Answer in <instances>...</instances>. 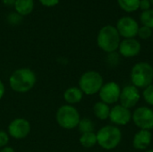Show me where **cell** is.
Segmentation results:
<instances>
[{"label": "cell", "mask_w": 153, "mask_h": 152, "mask_svg": "<svg viewBox=\"0 0 153 152\" xmlns=\"http://www.w3.org/2000/svg\"><path fill=\"white\" fill-rule=\"evenodd\" d=\"M30 132V125L24 118H16L13 120L8 126V134L17 140L26 138Z\"/></svg>", "instance_id": "cell-12"}, {"label": "cell", "mask_w": 153, "mask_h": 152, "mask_svg": "<svg viewBox=\"0 0 153 152\" xmlns=\"http://www.w3.org/2000/svg\"><path fill=\"white\" fill-rule=\"evenodd\" d=\"M132 115L133 113L131 112V109L120 104H117L111 108L108 119L114 124V125L123 126L128 125L132 121Z\"/></svg>", "instance_id": "cell-10"}, {"label": "cell", "mask_w": 153, "mask_h": 152, "mask_svg": "<svg viewBox=\"0 0 153 152\" xmlns=\"http://www.w3.org/2000/svg\"><path fill=\"white\" fill-rule=\"evenodd\" d=\"M36 83V75L29 68H20L15 70L9 78V84L13 90L24 93L30 90Z\"/></svg>", "instance_id": "cell-1"}, {"label": "cell", "mask_w": 153, "mask_h": 152, "mask_svg": "<svg viewBox=\"0 0 153 152\" xmlns=\"http://www.w3.org/2000/svg\"><path fill=\"white\" fill-rule=\"evenodd\" d=\"M140 19L143 26L153 29V9L143 11V13H141Z\"/></svg>", "instance_id": "cell-21"}, {"label": "cell", "mask_w": 153, "mask_h": 152, "mask_svg": "<svg viewBox=\"0 0 153 152\" xmlns=\"http://www.w3.org/2000/svg\"><path fill=\"white\" fill-rule=\"evenodd\" d=\"M150 3H151V4L153 5V0H150Z\"/></svg>", "instance_id": "cell-32"}, {"label": "cell", "mask_w": 153, "mask_h": 152, "mask_svg": "<svg viewBox=\"0 0 153 152\" xmlns=\"http://www.w3.org/2000/svg\"><path fill=\"white\" fill-rule=\"evenodd\" d=\"M120 93L121 88L119 84L116 82H108L103 84L99 91V96L100 101L108 105H113L119 101Z\"/></svg>", "instance_id": "cell-8"}, {"label": "cell", "mask_w": 153, "mask_h": 152, "mask_svg": "<svg viewBox=\"0 0 153 152\" xmlns=\"http://www.w3.org/2000/svg\"><path fill=\"white\" fill-rule=\"evenodd\" d=\"M152 37H153V33H152Z\"/></svg>", "instance_id": "cell-33"}, {"label": "cell", "mask_w": 153, "mask_h": 152, "mask_svg": "<svg viewBox=\"0 0 153 152\" xmlns=\"http://www.w3.org/2000/svg\"><path fill=\"white\" fill-rule=\"evenodd\" d=\"M8 142H9V134L4 131L0 130V148L6 147Z\"/></svg>", "instance_id": "cell-25"}, {"label": "cell", "mask_w": 153, "mask_h": 152, "mask_svg": "<svg viewBox=\"0 0 153 152\" xmlns=\"http://www.w3.org/2000/svg\"><path fill=\"white\" fill-rule=\"evenodd\" d=\"M152 141V134L148 130H139L133 138V146L137 151H146Z\"/></svg>", "instance_id": "cell-14"}, {"label": "cell", "mask_w": 153, "mask_h": 152, "mask_svg": "<svg viewBox=\"0 0 153 152\" xmlns=\"http://www.w3.org/2000/svg\"><path fill=\"white\" fill-rule=\"evenodd\" d=\"M22 16L20 15L19 13H17L16 12L8 14V16H7V21L12 25H17V24H19L22 22Z\"/></svg>", "instance_id": "cell-24"}, {"label": "cell", "mask_w": 153, "mask_h": 152, "mask_svg": "<svg viewBox=\"0 0 153 152\" xmlns=\"http://www.w3.org/2000/svg\"><path fill=\"white\" fill-rule=\"evenodd\" d=\"M15 1L16 0H2L3 4L7 6H13L15 4Z\"/></svg>", "instance_id": "cell-28"}, {"label": "cell", "mask_w": 153, "mask_h": 152, "mask_svg": "<svg viewBox=\"0 0 153 152\" xmlns=\"http://www.w3.org/2000/svg\"><path fill=\"white\" fill-rule=\"evenodd\" d=\"M39 3L46 7H54L58 4L60 0H39Z\"/></svg>", "instance_id": "cell-26"}, {"label": "cell", "mask_w": 153, "mask_h": 152, "mask_svg": "<svg viewBox=\"0 0 153 152\" xmlns=\"http://www.w3.org/2000/svg\"><path fill=\"white\" fill-rule=\"evenodd\" d=\"M131 82L137 89H145L153 83V67L147 62L136 63L131 70Z\"/></svg>", "instance_id": "cell-4"}, {"label": "cell", "mask_w": 153, "mask_h": 152, "mask_svg": "<svg viewBox=\"0 0 153 152\" xmlns=\"http://www.w3.org/2000/svg\"><path fill=\"white\" fill-rule=\"evenodd\" d=\"M140 99H141L140 90L133 84L127 85L123 89H121V93L119 98L120 105L131 109L138 104Z\"/></svg>", "instance_id": "cell-11"}, {"label": "cell", "mask_w": 153, "mask_h": 152, "mask_svg": "<svg viewBox=\"0 0 153 152\" xmlns=\"http://www.w3.org/2000/svg\"><path fill=\"white\" fill-rule=\"evenodd\" d=\"M134 124L140 130L153 129V110L146 106H142L134 109L132 115Z\"/></svg>", "instance_id": "cell-7"}, {"label": "cell", "mask_w": 153, "mask_h": 152, "mask_svg": "<svg viewBox=\"0 0 153 152\" xmlns=\"http://www.w3.org/2000/svg\"><path fill=\"white\" fill-rule=\"evenodd\" d=\"M103 84V77L97 71H87L82 74L79 80V88L83 94L88 96L99 93Z\"/></svg>", "instance_id": "cell-5"}, {"label": "cell", "mask_w": 153, "mask_h": 152, "mask_svg": "<svg viewBox=\"0 0 153 152\" xmlns=\"http://www.w3.org/2000/svg\"><path fill=\"white\" fill-rule=\"evenodd\" d=\"M96 135L97 144L107 151L116 149L122 141V132L116 125H105L97 132Z\"/></svg>", "instance_id": "cell-3"}, {"label": "cell", "mask_w": 153, "mask_h": 152, "mask_svg": "<svg viewBox=\"0 0 153 152\" xmlns=\"http://www.w3.org/2000/svg\"><path fill=\"white\" fill-rule=\"evenodd\" d=\"M110 109L111 108H109V105H108L102 101L96 102L93 106L94 116L100 120L108 119L109 114H110Z\"/></svg>", "instance_id": "cell-17"}, {"label": "cell", "mask_w": 153, "mask_h": 152, "mask_svg": "<svg viewBox=\"0 0 153 152\" xmlns=\"http://www.w3.org/2000/svg\"><path fill=\"white\" fill-rule=\"evenodd\" d=\"M14 10L17 13L22 16L29 15L34 9L33 0H16L13 5Z\"/></svg>", "instance_id": "cell-16"}, {"label": "cell", "mask_w": 153, "mask_h": 152, "mask_svg": "<svg viewBox=\"0 0 153 152\" xmlns=\"http://www.w3.org/2000/svg\"><path fill=\"white\" fill-rule=\"evenodd\" d=\"M143 97L144 101L148 105L153 106V83L149 85L148 87H146L145 89H143Z\"/></svg>", "instance_id": "cell-22"}, {"label": "cell", "mask_w": 153, "mask_h": 152, "mask_svg": "<svg viewBox=\"0 0 153 152\" xmlns=\"http://www.w3.org/2000/svg\"><path fill=\"white\" fill-rule=\"evenodd\" d=\"M4 91H5V88H4V85L2 81H0V99L4 97Z\"/></svg>", "instance_id": "cell-29"}, {"label": "cell", "mask_w": 153, "mask_h": 152, "mask_svg": "<svg viewBox=\"0 0 153 152\" xmlns=\"http://www.w3.org/2000/svg\"><path fill=\"white\" fill-rule=\"evenodd\" d=\"M77 127L79 128V131L82 133L94 132V128H95L93 122L90 118H82V119H81Z\"/></svg>", "instance_id": "cell-20"}, {"label": "cell", "mask_w": 153, "mask_h": 152, "mask_svg": "<svg viewBox=\"0 0 153 152\" xmlns=\"http://www.w3.org/2000/svg\"><path fill=\"white\" fill-rule=\"evenodd\" d=\"M83 97V93L78 87H70L64 93V99L68 105L79 103Z\"/></svg>", "instance_id": "cell-15"}, {"label": "cell", "mask_w": 153, "mask_h": 152, "mask_svg": "<svg viewBox=\"0 0 153 152\" xmlns=\"http://www.w3.org/2000/svg\"><path fill=\"white\" fill-rule=\"evenodd\" d=\"M144 152H153V150H146Z\"/></svg>", "instance_id": "cell-31"}, {"label": "cell", "mask_w": 153, "mask_h": 152, "mask_svg": "<svg viewBox=\"0 0 153 152\" xmlns=\"http://www.w3.org/2000/svg\"><path fill=\"white\" fill-rule=\"evenodd\" d=\"M80 143L84 148H92L97 144V135L94 132L82 133L80 137Z\"/></svg>", "instance_id": "cell-18"}, {"label": "cell", "mask_w": 153, "mask_h": 152, "mask_svg": "<svg viewBox=\"0 0 153 152\" xmlns=\"http://www.w3.org/2000/svg\"><path fill=\"white\" fill-rule=\"evenodd\" d=\"M151 3H150V0H140V8L143 10V11H146V10H149L150 7H151Z\"/></svg>", "instance_id": "cell-27"}, {"label": "cell", "mask_w": 153, "mask_h": 152, "mask_svg": "<svg viewBox=\"0 0 153 152\" xmlns=\"http://www.w3.org/2000/svg\"><path fill=\"white\" fill-rule=\"evenodd\" d=\"M116 28L120 37L125 39H134L138 34L139 24L134 18L123 16L117 21Z\"/></svg>", "instance_id": "cell-9"}, {"label": "cell", "mask_w": 153, "mask_h": 152, "mask_svg": "<svg viewBox=\"0 0 153 152\" xmlns=\"http://www.w3.org/2000/svg\"><path fill=\"white\" fill-rule=\"evenodd\" d=\"M119 6L126 12H135L140 8V0H117Z\"/></svg>", "instance_id": "cell-19"}, {"label": "cell", "mask_w": 153, "mask_h": 152, "mask_svg": "<svg viewBox=\"0 0 153 152\" xmlns=\"http://www.w3.org/2000/svg\"><path fill=\"white\" fill-rule=\"evenodd\" d=\"M56 122L64 129L71 130L78 126L81 120L78 110L72 105L61 106L56 112Z\"/></svg>", "instance_id": "cell-6"}, {"label": "cell", "mask_w": 153, "mask_h": 152, "mask_svg": "<svg viewBox=\"0 0 153 152\" xmlns=\"http://www.w3.org/2000/svg\"><path fill=\"white\" fill-rule=\"evenodd\" d=\"M152 29L143 25L142 27H139L137 36H139V38L142 39H149V38H151L152 36Z\"/></svg>", "instance_id": "cell-23"}, {"label": "cell", "mask_w": 153, "mask_h": 152, "mask_svg": "<svg viewBox=\"0 0 153 152\" xmlns=\"http://www.w3.org/2000/svg\"><path fill=\"white\" fill-rule=\"evenodd\" d=\"M0 152H15V151H14V150H13L12 147H8V146H6V147L2 148V150L0 151Z\"/></svg>", "instance_id": "cell-30"}, {"label": "cell", "mask_w": 153, "mask_h": 152, "mask_svg": "<svg viewBox=\"0 0 153 152\" xmlns=\"http://www.w3.org/2000/svg\"><path fill=\"white\" fill-rule=\"evenodd\" d=\"M141 43L135 39H125L120 42L118 47L119 54L126 58L136 56L141 52Z\"/></svg>", "instance_id": "cell-13"}, {"label": "cell", "mask_w": 153, "mask_h": 152, "mask_svg": "<svg viewBox=\"0 0 153 152\" xmlns=\"http://www.w3.org/2000/svg\"><path fill=\"white\" fill-rule=\"evenodd\" d=\"M120 42V35L115 26L106 25L100 30L97 36V44L104 52L108 54L116 52Z\"/></svg>", "instance_id": "cell-2"}]
</instances>
